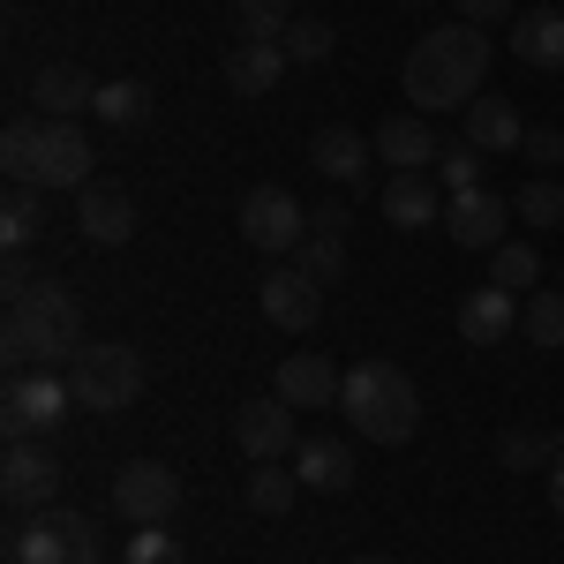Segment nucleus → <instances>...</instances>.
<instances>
[{"label":"nucleus","instance_id":"nucleus-1","mask_svg":"<svg viewBox=\"0 0 564 564\" xmlns=\"http://www.w3.org/2000/svg\"><path fill=\"white\" fill-rule=\"evenodd\" d=\"M481 76H489V39L475 23H444L430 39H414L406 45V68H399L414 113H467L481 98Z\"/></svg>","mask_w":564,"mask_h":564},{"label":"nucleus","instance_id":"nucleus-2","mask_svg":"<svg viewBox=\"0 0 564 564\" xmlns=\"http://www.w3.org/2000/svg\"><path fill=\"white\" fill-rule=\"evenodd\" d=\"M90 339H84V302L68 294V286H53V279H31V286H15L8 294V324H0V354H8V369L23 377V369H61V361H76Z\"/></svg>","mask_w":564,"mask_h":564},{"label":"nucleus","instance_id":"nucleus-3","mask_svg":"<svg viewBox=\"0 0 564 564\" xmlns=\"http://www.w3.org/2000/svg\"><path fill=\"white\" fill-rule=\"evenodd\" d=\"M339 406H347L354 436H369V444H406L422 430V391L399 361H354L339 384Z\"/></svg>","mask_w":564,"mask_h":564},{"label":"nucleus","instance_id":"nucleus-4","mask_svg":"<svg viewBox=\"0 0 564 564\" xmlns=\"http://www.w3.org/2000/svg\"><path fill=\"white\" fill-rule=\"evenodd\" d=\"M68 391H76V406H90V414H129L135 399H143V354L129 339H90L68 361Z\"/></svg>","mask_w":564,"mask_h":564},{"label":"nucleus","instance_id":"nucleus-5","mask_svg":"<svg viewBox=\"0 0 564 564\" xmlns=\"http://www.w3.org/2000/svg\"><path fill=\"white\" fill-rule=\"evenodd\" d=\"M8 564H106V550H98V527L84 512L45 505L8 534Z\"/></svg>","mask_w":564,"mask_h":564},{"label":"nucleus","instance_id":"nucleus-6","mask_svg":"<svg viewBox=\"0 0 564 564\" xmlns=\"http://www.w3.org/2000/svg\"><path fill=\"white\" fill-rule=\"evenodd\" d=\"M68 406H76V391H68L61 369H23V377L8 384V399H0V430H8V444H23V436H53Z\"/></svg>","mask_w":564,"mask_h":564},{"label":"nucleus","instance_id":"nucleus-7","mask_svg":"<svg viewBox=\"0 0 564 564\" xmlns=\"http://www.w3.org/2000/svg\"><path fill=\"white\" fill-rule=\"evenodd\" d=\"M302 234H308L302 196H286L279 181H263V188L241 196V241H249V249H263V257H294Z\"/></svg>","mask_w":564,"mask_h":564},{"label":"nucleus","instance_id":"nucleus-8","mask_svg":"<svg viewBox=\"0 0 564 564\" xmlns=\"http://www.w3.org/2000/svg\"><path fill=\"white\" fill-rule=\"evenodd\" d=\"M113 512H121L129 527H166L181 512V475L166 467V459L121 467V475H113Z\"/></svg>","mask_w":564,"mask_h":564},{"label":"nucleus","instance_id":"nucleus-9","mask_svg":"<svg viewBox=\"0 0 564 564\" xmlns=\"http://www.w3.org/2000/svg\"><path fill=\"white\" fill-rule=\"evenodd\" d=\"M302 444V430H294V406L271 391V399H241L234 406V452L249 459V467H271V459H286Z\"/></svg>","mask_w":564,"mask_h":564},{"label":"nucleus","instance_id":"nucleus-10","mask_svg":"<svg viewBox=\"0 0 564 564\" xmlns=\"http://www.w3.org/2000/svg\"><path fill=\"white\" fill-rule=\"evenodd\" d=\"M53 489H61V459L45 452L39 436H23V444L0 452V497H8L15 512H45Z\"/></svg>","mask_w":564,"mask_h":564},{"label":"nucleus","instance_id":"nucleus-11","mask_svg":"<svg viewBox=\"0 0 564 564\" xmlns=\"http://www.w3.org/2000/svg\"><path fill=\"white\" fill-rule=\"evenodd\" d=\"M257 302H263V316H271L279 332H308V324L324 316V286H316V279H308L294 257H286V263H279V271L257 286Z\"/></svg>","mask_w":564,"mask_h":564},{"label":"nucleus","instance_id":"nucleus-12","mask_svg":"<svg viewBox=\"0 0 564 564\" xmlns=\"http://www.w3.org/2000/svg\"><path fill=\"white\" fill-rule=\"evenodd\" d=\"M76 226L98 249H121V241H135V196L121 181H90V188H76Z\"/></svg>","mask_w":564,"mask_h":564},{"label":"nucleus","instance_id":"nucleus-13","mask_svg":"<svg viewBox=\"0 0 564 564\" xmlns=\"http://www.w3.org/2000/svg\"><path fill=\"white\" fill-rule=\"evenodd\" d=\"M505 218H512V204L505 196H489V188H459L452 204H444V234L459 241V249H505Z\"/></svg>","mask_w":564,"mask_h":564},{"label":"nucleus","instance_id":"nucleus-14","mask_svg":"<svg viewBox=\"0 0 564 564\" xmlns=\"http://www.w3.org/2000/svg\"><path fill=\"white\" fill-rule=\"evenodd\" d=\"M39 188H90V135L76 129V121H53V113H45Z\"/></svg>","mask_w":564,"mask_h":564},{"label":"nucleus","instance_id":"nucleus-15","mask_svg":"<svg viewBox=\"0 0 564 564\" xmlns=\"http://www.w3.org/2000/svg\"><path fill=\"white\" fill-rule=\"evenodd\" d=\"M294 263H302L316 286L347 279V212H339V204L308 212V234H302V249H294Z\"/></svg>","mask_w":564,"mask_h":564},{"label":"nucleus","instance_id":"nucleus-16","mask_svg":"<svg viewBox=\"0 0 564 564\" xmlns=\"http://www.w3.org/2000/svg\"><path fill=\"white\" fill-rule=\"evenodd\" d=\"M369 143H377V159H384V166H399V174H422V166H436V151H444V143L430 135V121H422V113H406V106H399V113H384Z\"/></svg>","mask_w":564,"mask_h":564},{"label":"nucleus","instance_id":"nucleus-17","mask_svg":"<svg viewBox=\"0 0 564 564\" xmlns=\"http://www.w3.org/2000/svg\"><path fill=\"white\" fill-rule=\"evenodd\" d=\"M512 332H520V294L475 286V294L459 302V339H467V347H505Z\"/></svg>","mask_w":564,"mask_h":564},{"label":"nucleus","instance_id":"nucleus-18","mask_svg":"<svg viewBox=\"0 0 564 564\" xmlns=\"http://www.w3.org/2000/svg\"><path fill=\"white\" fill-rule=\"evenodd\" d=\"M369 151H377V143H361L347 121H324V129L308 135V166H316L324 181H347V188L369 181Z\"/></svg>","mask_w":564,"mask_h":564},{"label":"nucleus","instance_id":"nucleus-19","mask_svg":"<svg viewBox=\"0 0 564 564\" xmlns=\"http://www.w3.org/2000/svg\"><path fill=\"white\" fill-rule=\"evenodd\" d=\"M31 98H39V113H53V121H76V113L98 106V84H90V68H76V61H45L39 76H31Z\"/></svg>","mask_w":564,"mask_h":564},{"label":"nucleus","instance_id":"nucleus-20","mask_svg":"<svg viewBox=\"0 0 564 564\" xmlns=\"http://www.w3.org/2000/svg\"><path fill=\"white\" fill-rule=\"evenodd\" d=\"M339 384H347V377H339L324 354H286V361H279V384H271V391H279V399L302 414V406H339Z\"/></svg>","mask_w":564,"mask_h":564},{"label":"nucleus","instance_id":"nucleus-21","mask_svg":"<svg viewBox=\"0 0 564 564\" xmlns=\"http://www.w3.org/2000/svg\"><path fill=\"white\" fill-rule=\"evenodd\" d=\"M384 218L399 234H422V226H444V196H436L430 174H391L384 181Z\"/></svg>","mask_w":564,"mask_h":564},{"label":"nucleus","instance_id":"nucleus-22","mask_svg":"<svg viewBox=\"0 0 564 564\" xmlns=\"http://www.w3.org/2000/svg\"><path fill=\"white\" fill-rule=\"evenodd\" d=\"M286 68V45H263V39H234L226 45V90L234 98H263Z\"/></svg>","mask_w":564,"mask_h":564},{"label":"nucleus","instance_id":"nucleus-23","mask_svg":"<svg viewBox=\"0 0 564 564\" xmlns=\"http://www.w3.org/2000/svg\"><path fill=\"white\" fill-rule=\"evenodd\" d=\"M512 53L527 68H564V8H520L512 15Z\"/></svg>","mask_w":564,"mask_h":564},{"label":"nucleus","instance_id":"nucleus-24","mask_svg":"<svg viewBox=\"0 0 564 564\" xmlns=\"http://www.w3.org/2000/svg\"><path fill=\"white\" fill-rule=\"evenodd\" d=\"M39 151H45V113H23L0 129V174L8 188H39Z\"/></svg>","mask_w":564,"mask_h":564},{"label":"nucleus","instance_id":"nucleus-25","mask_svg":"<svg viewBox=\"0 0 564 564\" xmlns=\"http://www.w3.org/2000/svg\"><path fill=\"white\" fill-rule=\"evenodd\" d=\"M467 143H475V151H520L527 143L520 106H512V98H475V106H467Z\"/></svg>","mask_w":564,"mask_h":564},{"label":"nucleus","instance_id":"nucleus-26","mask_svg":"<svg viewBox=\"0 0 564 564\" xmlns=\"http://www.w3.org/2000/svg\"><path fill=\"white\" fill-rule=\"evenodd\" d=\"M294 475H302V489H354V459L339 436H302L294 444Z\"/></svg>","mask_w":564,"mask_h":564},{"label":"nucleus","instance_id":"nucleus-27","mask_svg":"<svg viewBox=\"0 0 564 564\" xmlns=\"http://www.w3.org/2000/svg\"><path fill=\"white\" fill-rule=\"evenodd\" d=\"M497 459H505V467H542V475H550V467H557L564 459V430H505L497 436Z\"/></svg>","mask_w":564,"mask_h":564},{"label":"nucleus","instance_id":"nucleus-28","mask_svg":"<svg viewBox=\"0 0 564 564\" xmlns=\"http://www.w3.org/2000/svg\"><path fill=\"white\" fill-rule=\"evenodd\" d=\"M294 489H302V475L294 467H249V512H263V520H286L294 512Z\"/></svg>","mask_w":564,"mask_h":564},{"label":"nucleus","instance_id":"nucleus-29","mask_svg":"<svg viewBox=\"0 0 564 564\" xmlns=\"http://www.w3.org/2000/svg\"><path fill=\"white\" fill-rule=\"evenodd\" d=\"M286 31H294V0H234V39L279 45Z\"/></svg>","mask_w":564,"mask_h":564},{"label":"nucleus","instance_id":"nucleus-30","mask_svg":"<svg viewBox=\"0 0 564 564\" xmlns=\"http://www.w3.org/2000/svg\"><path fill=\"white\" fill-rule=\"evenodd\" d=\"M106 129H143L151 121V90L143 84H98V106H90Z\"/></svg>","mask_w":564,"mask_h":564},{"label":"nucleus","instance_id":"nucleus-31","mask_svg":"<svg viewBox=\"0 0 564 564\" xmlns=\"http://www.w3.org/2000/svg\"><path fill=\"white\" fill-rule=\"evenodd\" d=\"M542 279V257H534V241H505V249H489V286H505V294H520Z\"/></svg>","mask_w":564,"mask_h":564},{"label":"nucleus","instance_id":"nucleus-32","mask_svg":"<svg viewBox=\"0 0 564 564\" xmlns=\"http://www.w3.org/2000/svg\"><path fill=\"white\" fill-rule=\"evenodd\" d=\"M39 188H8V204H0V241L8 249H31L39 241Z\"/></svg>","mask_w":564,"mask_h":564},{"label":"nucleus","instance_id":"nucleus-33","mask_svg":"<svg viewBox=\"0 0 564 564\" xmlns=\"http://www.w3.org/2000/svg\"><path fill=\"white\" fill-rule=\"evenodd\" d=\"M520 332H527V347H564V294H527Z\"/></svg>","mask_w":564,"mask_h":564},{"label":"nucleus","instance_id":"nucleus-34","mask_svg":"<svg viewBox=\"0 0 564 564\" xmlns=\"http://www.w3.org/2000/svg\"><path fill=\"white\" fill-rule=\"evenodd\" d=\"M286 61H302V68H316V61H332V45H339V31L332 23H316V15H294V31H286Z\"/></svg>","mask_w":564,"mask_h":564},{"label":"nucleus","instance_id":"nucleus-35","mask_svg":"<svg viewBox=\"0 0 564 564\" xmlns=\"http://www.w3.org/2000/svg\"><path fill=\"white\" fill-rule=\"evenodd\" d=\"M481 159H489V151H475L467 135H459V143H444V151H436V174H444V188H452V196H459V188H481Z\"/></svg>","mask_w":564,"mask_h":564},{"label":"nucleus","instance_id":"nucleus-36","mask_svg":"<svg viewBox=\"0 0 564 564\" xmlns=\"http://www.w3.org/2000/svg\"><path fill=\"white\" fill-rule=\"evenodd\" d=\"M512 212H520L527 226H557V218H564V188H557V181H527L520 196H512Z\"/></svg>","mask_w":564,"mask_h":564},{"label":"nucleus","instance_id":"nucleus-37","mask_svg":"<svg viewBox=\"0 0 564 564\" xmlns=\"http://www.w3.org/2000/svg\"><path fill=\"white\" fill-rule=\"evenodd\" d=\"M121 564H188V557H181V542L166 534V527H135L129 550H121Z\"/></svg>","mask_w":564,"mask_h":564},{"label":"nucleus","instance_id":"nucleus-38","mask_svg":"<svg viewBox=\"0 0 564 564\" xmlns=\"http://www.w3.org/2000/svg\"><path fill=\"white\" fill-rule=\"evenodd\" d=\"M520 151L534 159V166H557V159H564V135H557V129H527Z\"/></svg>","mask_w":564,"mask_h":564},{"label":"nucleus","instance_id":"nucleus-39","mask_svg":"<svg viewBox=\"0 0 564 564\" xmlns=\"http://www.w3.org/2000/svg\"><path fill=\"white\" fill-rule=\"evenodd\" d=\"M505 15H512V0H459V23H475V31L505 23Z\"/></svg>","mask_w":564,"mask_h":564},{"label":"nucleus","instance_id":"nucleus-40","mask_svg":"<svg viewBox=\"0 0 564 564\" xmlns=\"http://www.w3.org/2000/svg\"><path fill=\"white\" fill-rule=\"evenodd\" d=\"M550 512H557V520H564V459H557V467H550Z\"/></svg>","mask_w":564,"mask_h":564},{"label":"nucleus","instance_id":"nucleus-41","mask_svg":"<svg viewBox=\"0 0 564 564\" xmlns=\"http://www.w3.org/2000/svg\"><path fill=\"white\" fill-rule=\"evenodd\" d=\"M347 564H391V557H347Z\"/></svg>","mask_w":564,"mask_h":564}]
</instances>
